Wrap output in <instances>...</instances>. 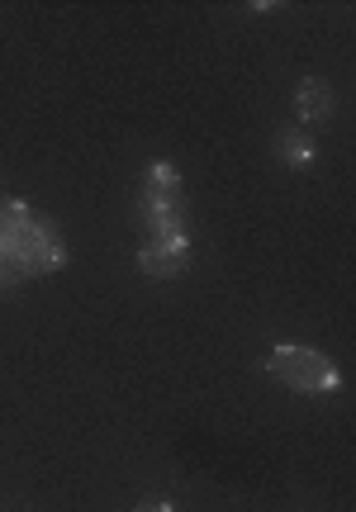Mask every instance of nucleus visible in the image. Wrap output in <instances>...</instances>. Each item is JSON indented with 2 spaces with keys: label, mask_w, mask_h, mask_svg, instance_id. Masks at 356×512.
Segmentation results:
<instances>
[{
  "label": "nucleus",
  "mask_w": 356,
  "mask_h": 512,
  "mask_svg": "<svg viewBox=\"0 0 356 512\" xmlns=\"http://www.w3.org/2000/svg\"><path fill=\"white\" fill-rule=\"evenodd\" d=\"M266 370H271V380H281L295 394H333L342 384L338 361L314 347H276L266 356Z\"/></svg>",
  "instance_id": "1"
},
{
  "label": "nucleus",
  "mask_w": 356,
  "mask_h": 512,
  "mask_svg": "<svg viewBox=\"0 0 356 512\" xmlns=\"http://www.w3.org/2000/svg\"><path fill=\"white\" fill-rule=\"evenodd\" d=\"M5 247H10L24 280L29 275H53L67 266V242H62V233H57L53 223H43V219H29L19 233L5 238Z\"/></svg>",
  "instance_id": "2"
},
{
  "label": "nucleus",
  "mask_w": 356,
  "mask_h": 512,
  "mask_svg": "<svg viewBox=\"0 0 356 512\" xmlns=\"http://www.w3.org/2000/svg\"><path fill=\"white\" fill-rule=\"evenodd\" d=\"M138 271L152 280H176L190 271V242H143L138 247Z\"/></svg>",
  "instance_id": "3"
},
{
  "label": "nucleus",
  "mask_w": 356,
  "mask_h": 512,
  "mask_svg": "<svg viewBox=\"0 0 356 512\" xmlns=\"http://www.w3.org/2000/svg\"><path fill=\"white\" fill-rule=\"evenodd\" d=\"M162 204H186L181 190V171L171 162H152L143 185H138V209H162Z\"/></svg>",
  "instance_id": "4"
},
{
  "label": "nucleus",
  "mask_w": 356,
  "mask_h": 512,
  "mask_svg": "<svg viewBox=\"0 0 356 512\" xmlns=\"http://www.w3.org/2000/svg\"><path fill=\"white\" fill-rule=\"evenodd\" d=\"M333 110H338L333 86L319 81V76H304L300 91H295V114H300L304 124H323V119H333Z\"/></svg>",
  "instance_id": "5"
},
{
  "label": "nucleus",
  "mask_w": 356,
  "mask_h": 512,
  "mask_svg": "<svg viewBox=\"0 0 356 512\" xmlns=\"http://www.w3.org/2000/svg\"><path fill=\"white\" fill-rule=\"evenodd\" d=\"M276 157H281L285 166L304 171V166L319 157V147H314V138H309V133H300V128H281V138H276Z\"/></svg>",
  "instance_id": "6"
},
{
  "label": "nucleus",
  "mask_w": 356,
  "mask_h": 512,
  "mask_svg": "<svg viewBox=\"0 0 356 512\" xmlns=\"http://www.w3.org/2000/svg\"><path fill=\"white\" fill-rule=\"evenodd\" d=\"M19 280H24V275H19L15 256H10V247H5V242H0V294H5V290H15Z\"/></svg>",
  "instance_id": "7"
},
{
  "label": "nucleus",
  "mask_w": 356,
  "mask_h": 512,
  "mask_svg": "<svg viewBox=\"0 0 356 512\" xmlns=\"http://www.w3.org/2000/svg\"><path fill=\"white\" fill-rule=\"evenodd\" d=\"M138 512H176V508H171V503H143Z\"/></svg>",
  "instance_id": "8"
}]
</instances>
